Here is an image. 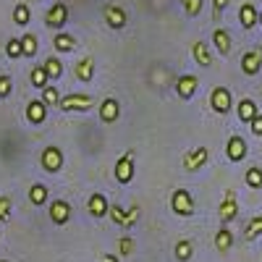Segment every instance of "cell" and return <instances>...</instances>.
I'll return each mask as SVG.
<instances>
[{"mask_svg": "<svg viewBox=\"0 0 262 262\" xmlns=\"http://www.w3.org/2000/svg\"><path fill=\"white\" fill-rule=\"evenodd\" d=\"M42 102H45V105H58L60 102V95H58V90H55V86H45V90H42Z\"/></svg>", "mask_w": 262, "mask_h": 262, "instance_id": "cell-32", "label": "cell"}, {"mask_svg": "<svg viewBox=\"0 0 262 262\" xmlns=\"http://www.w3.org/2000/svg\"><path fill=\"white\" fill-rule=\"evenodd\" d=\"M134 179V149H126L121 160L116 163V181L118 184H128Z\"/></svg>", "mask_w": 262, "mask_h": 262, "instance_id": "cell-3", "label": "cell"}, {"mask_svg": "<svg viewBox=\"0 0 262 262\" xmlns=\"http://www.w3.org/2000/svg\"><path fill=\"white\" fill-rule=\"evenodd\" d=\"M0 262H8V259H0Z\"/></svg>", "mask_w": 262, "mask_h": 262, "instance_id": "cell-44", "label": "cell"}, {"mask_svg": "<svg viewBox=\"0 0 262 262\" xmlns=\"http://www.w3.org/2000/svg\"><path fill=\"white\" fill-rule=\"evenodd\" d=\"M212 45H215V50L221 55H228L231 53V34L226 29H215L212 32Z\"/></svg>", "mask_w": 262, "mask_h": 262, "instance_id": "cell-20", "label": "cell"}, {"mask_svg": "<svg viewBox=\"0 0 262 262\" xmlns=\"http://www.w3.org/2000/svg\"><path fill=\"white\" fill-rule=\"evenodd\" d=\"M95 105V100L90 97V95H66V97H60V102H58V107L60 111H66V113H84V111H90V107Z\"/></svg>", "mask_w": 262, "mask_h": 262, "instance_id": "cell-2", "label": "cell"}, {"mask_svg": "<svg viewBox=\"0 0 262 262\" xmlns=\"http://www.w3.org/2000/svg\"><path fill=\"white\" fill-rule=\"evenodd\" d=\"M207 160H210V149L207 147H196V149H191V152L184 155V170L194 173V170H200Z\"/></svg>", "mask_w": 262, "mask_h": 262, "instance_id": "cell-4", "label": "cell"}, {"mask_svg": "<svg viewBox=\"0 0 262 262\" xmlns=\"http://www.w3.org/2000/svg\"><path fill=\"white\" fill-rule=\"evenodd\" d=\"M107 215H111V221H113L116 226H121V228H123V223H126V210H121L118 205H111Z\"/></svg>", "mask_w": 262, "mask_h": 262, "instance_id": "cell-33", "label": "cell"}, {"mask_svg": "<svg viewBox=\"0 0 262 262\" xmlns=\"http://www.w3.org/2000/svg\"><path fill=\"white\" fill-rule=\"evenodd\" d=\"M191 55H194V60L200 66H210L212 63V53H210V48L205 45V42H194V45H191Z\"/></svg>", "mask_w": 262, "mask_h": 262, "instance_id": "cell-21", "label": "cell"}, {"mask_svg": "<svg viewBox=\"0 0 262 262\" xmlns=\"http://www.w3.org/2000/svg\"><path fill=\"white\" fill-rule=\"evenodd\" d=\"M196 84H200V79H196L194 74H184V76H179V81H176V92H179V97H181V100H191L194 92H196Z\"/></svg>", "mask_w": 262, "mask_h": 262, "instance_id": "cell-14", "label": "cell"}, {"mask_svg": "<svg viewBox=\"0 0 262 262\" xmlns=\"http://www.w3.org/2000/svg\"><path fill=\"white\" fill-rule=\"evenodd\" d=\"M60 165H63V152H60V147H55V144L45 147V152H42V168L50 170V173H58Z\"/></svg>", "mask_w": 262, "mask_h": 262, "instance_id": "cell-8", "label": "cell"}, {"mask_svg": "<svg viewBox=\"0 0 262 262\" xmlns=\"http://www.w3.org/2000/svg\"><path fill=\"white\" fill-rule=\"evenodd\" d=\"M247 186H252V189H262V170H259L257 165H252V168L247 170Z\"/></svg>", "mask_w": 262, "mask_h": 262, "instance_id": "cell-31", "label": "cell"}, {"mask_svg": "<svg viewBox=\"0 0 262 262\" xmlns=\"http://www.w3.org/2000/svg\"><path fill=\"white\" fill-rule=\"evenodd\" d=\"M238 21H242L244 29H252L257 21H259V11L254 8V3H244L242 8H238Z\"/></svg>", "mask_w": 262, "mask_h": 262, "instance_id": "cell-18", "label": "cell"}, {"mask_svg": "<svg viewBox=\"0 0 262 262\" xmlns=\"http://www.w3.org/2000/svg\"><path fill=\"white\" fill-rule=\"evenodd\" d=\"M236 111H238V121H242V123H252V121L259 116L257 102H254V100H249V97H244L242 102H238V105H236Z\"/></svg>", "mask_w": 262, "mask_h": 262, "instance_id": "cell-17", "label": "cell"}, {"mask_svg": "<svg viewBox=\"0 0 262 262\" xmlns=\"http://www.w3.org/2000/svg\"><path fill=\"white\" fill-rule=\"evenodd\" d=\"M139 215H142V207L139 205H131V210L126 212V223H123V228H131L137 221H139Z\"/></svg>", "mask_w": 262, "mask_h": 262, "instance_id": "cell-38", "label": "cell"}, {"mask_svg": "<svg viewBox=\"0 0 262 262\" xmlns=\"http://www.w3.org/2000/svg\"><path fill=\"white\" fill-rule=\"evenodd\" d=\"M228 3H231V0H212V8H215V18L221 16V11H223V8H226Z\"/></svg>", "mask_w": 262, "mask_h": 262, "instance_id": "cell-41", "label": "cell"}, {"mask_svg": "<svg viewBox=\"0 0 262 262\" xmlns=\"http://www.w3.org/2000/svg\"><path fill=\"white\" fill-rule=\"evenodd\" d=\"M226 155H228L231 163H242V160L247 158V142L238 137V134H233V137L228 139V144H226Z\"/></svg>", "mask_w": 262, "mask_h": 262, "instance_id": "cell-11", "label": "cell"}, {"mask_svg": "<svg viewBox=\"0 0 262 262\" xmlns=\"http://www.w3.org/2000/svg\"><path fill=\"white\" fill-rule=\"evenodd\" d=\"M11 90H13L11 76H0V97H8V95H11Z\"/></svg>", "mask_w": 262, "mask_h": 262, "instance_id": "cell-39", "label": "cell"}, {"mask_svg": "<svg viewBox=\"0 0 262 262\" xmlns=\"http://www.w3.org/2000/svg\"><path fill=\"white\" fill-rule=\"evenodd\" d=\"M29 81L37 86V90H45V86H48V74H45V69H42V66H34V69L29 71Z\"/></svg>", "mask_w": 262, "mask_h": 262, "instance_id": "cell-28", "label": "cell"}, {"mask_svg": "<svg viewBox=\"0 0 262 262\" xmlns=\"http://www.w3.org/2000/svg\"><path fill=\"white\" fill-rule=\"evenodd\" d=\"M53 45H55L58 53H71V50L76 48V39H74L71 34H66V32H58L55 39H53Z\"/></svg>", "mask_w": 262, "mask_h": 262, "instance_id": "cell-22", "label": "cell"}, {"mask_svg": "<svg viewBox=\"0 0 262 262\" xmlns=\"http://www.w3.org/2000/svg\"><path fill=\"white\" fill-rule=\"evenodd\" d=\"M42 69H45V74H48V79H60L63 76V63L53 55V58H48L45 60V66H42Z\"/></svg>", "mask_w": 262, "mask_h": 262, "instance_id": "cell-26", "label": "cell"}, {"mask_svg": "<svg viewBox=\"0 0 262 262\" xmlns=\"http://www.w3.org/2000/svg\"><path fill=\"white\" fill-rule=\"evenodd\" d=\"M100 259H102V262H121V257H118V254H102Z\"/></svg>", "mask_w": 262, "mask_h": 262, "instance_id": "cell-42", "label": "cell"}, {"mask_svg": "<svg viewBox=\"0 0 262 262\" xmlns=\"http://www.w3.org/2000/svg\"><path fill=\"white\" fill-rule=\"evenodd\" d=\"M29 202L37 205V207L45 205V202H48V186H45V184H32V186H29Z\"/></svg>", "mask_w": 262, "mask_h": 262, "instance_id": "cell-23", "label": "cell"}, {"mask_svg": "<svg viewBox=\"0 0 262 262\" xmlns=\"http://www.w3.org/2000/svg\"><path fill=\"white\" fill-rule=\"evenodd\" d=\"M236 212H238V205H236V191H233V189H228V191H226V196H223V202H221V207H217V215H221L223 226L233 221Z\"/></svg>", "mask_w": 262, "mask_h": 262, "instance_id": "cell-6", "label": "cell"}, {"mask_svg": "<svg viewBox=\"0 0 262 262\" xmlns=\"http://www.w3.org/2000/svg\"><path fill=\"white\" fill-rule=\"evenodd\" d=\"M69 217H71V205H69V202H66V200L50 202V221H53L55 226L69 223Z\"/></svg>", "mask_w": 262, "mask_h": 262, "instance_id": "cell-13", "label": "cell"}, {"mask_svg": "<svg viewBox=\"0 0 262 262\" xmlns=\"http://www.w3.org/2000/svg\"><path fill=\"white\" fill-rule=\"evenodd\" d=\"M202 3H205V0H184V11H186V16H200Z\"/></svg>", "mask_w": 262, "mask_h": 262, "instance_id": "cell-37", "label": "cell"}, {"mask_svg": "<svg viewBox=\"0 0 262 262\" xmlns=\"http://www.w3.org/2000/svg\"><path fill=\"white\" fill-rule=\"evenodd\" d=\"M66 21H69V8H66L63 3L50 6V11L45 13V24H48V27H53V29L66 27Z\"/></svg>", "mask_w": 262, "mask_h": 262, "instance_id": "cell-12", "label": "cell"}, {"mask_svg": "<svg viewBox=\"0 0 262 262\" xmlns=\"http://www.w3.org/2000/svg\"><path fill=\"white\" fill-rule=\"evenodd\" d=\"M6 55L8 58H21L24 55V50H21V39H8V45H6Z\"/></svg>", "mask_w": 262, "mask_h": 262, "instance_id": "cell-35", "label": "cell"}, {"mask_svg": "<svg viewBox=\"0 0 262 262\" xmlns=\"http://www.w3.org/2000/svg\"><path fill=\"white\" fill-rule=\"evenodd\" d=\"M249 126H252V134H254V137H262V113H259V116H257Z\"/></svg>", "mask_w": 262, "mask_h": 262, "instance_id": "cell-40", "label": "cell"}, {"mask_svg": "<svg viewBox=\"0 0 262 262\" xmlns=\"http://www.w3.org/2000/svg\"><path fill=\"white\" fill-rule=\"evenodd\" d=\"M21 50H24V55H27V58H34V55H37V50H39L37 37H34V34H24V37H21Z\"/></svg>", "mask_w": 262, "mask_h": 262, "instance_id": "cell-27", "label": "cell"}, {"mask_svg": "<svg viewBox=\"0 0 262 262\" xmlns=\"http://www.w3.org/2000/svg\"><path fill=\"white\" fill-rule=\"evenodd\" d=\"M259 69H262V48L247 50V53L242 55V71H244L247 76H254Z\"/></svg>", "mask_w": 262, "mask_h": 262, "instance_id": "cell-9", "label": "cell"}, {"mask_svg": "<svg viewBox=\"0 0 262 262\" xmlns=\"http://www.w3.org/2000/svg\"><path fill=\"white\" fill-rule=\"evenodd\" d=\"M259 27H262V11H259Z\"/></svg>", "mask_w": 262, "mask_h": 262, "instance_id": "cell-43", "label": "cell"}, {"mask_svg": "<svg viewBox=\"0 0 262 262\" xmlns=\"http://www.w3.org/2000/svg\"><path fill=\"white\" fill-rule=\"evenodd\" d=\"M8 217H11V196L3 194L0 196V223H8Z\"/></svg>", "mask_w": 262, "mask_h": 262, "instance_id": "cell-34", "label": "cell"}, {"mask_svg": "<svg viewBox=\"0 0 262 262\" xmlns=\"http://www.w3.org/2000/svg\"><path fill=\"white\" fill-rule=\"evenodd\" d=\"M176 259H181V262H189L191 257H194V244L189 242V238H181V242H176Z\"/></svg>", "mask_w": 262, "mask_h": 262, "instance_id": "cell-25", "label": "cell"}, {"mask_svg": "<svg viewBox=\"0 0 262 262\" xmlns=\"http://www.w3.org/2000/svg\"><path fill=\"white\" fill-rule=\"evenodd\" d=\"M100 118H102L105 123H116V121L121 118V102H118L116 97H105V100L100 102Z\"/></svg>", "mask_w": 262, "mask_h": 262, "instance_id": "cell-10", "label": "cell"}, {"mask_svg": "<svg viewBox=\"0 0 262 262\" xmlns=\"http://www.w3.org/2000/svg\"><path fill=\"white\" fill-rule=\"evenodd\" d=\"M210 105H212L215 113L226 116V113L231 111V92L226 90V86H215L212 95H210Z\"/></svg>", "mask_w": 262, "mask_h": 262, "instance_id": "cell-5", "label": "cell"}, {"mask_svg": "<svg viewBox=\"0 0 262 262\" xmlns=\"http://www.w3.org/2000/svg\"><path fill=\"white\" fill-rule=\"evenodd\" d=\"M29 18H32V13H29V6H27V3H18V6L13 8V21H16L18 27H27Z\"/></svg>", "mask_w": 262, "mask_h": 262, "instance_id": "cell-30", "label": "cell"}, {"mask_svg": "<svg viewBox=\"0 0 262 262\" xmlns=\"http://www.w3.org/2000/svg\"><path fill=\"white\" fill-rule=\"evenodd\" d=\"M244 236L249 238V242H252V238H257V236H262V215H254L252 221L247 223V228H244Z\"/></svg>", "mask_w": 262, "mask_h": 262, "instance_id": "cell-29", "label": "cell"}, {"mask_svg": "<svg viewBox=\"0 0 262 262\" xmlns=\"http://www.w3.org/2000/svg\"><path fill=\"white\" fill-rule=\"evenodd\" d=\"M215 247H217V252H228V249L233 247V233H231L226 226L215 233Z\"/></svg>", "mask_w": 262, "mask_h": 262, "instance_id": "cell-24", "label": "cell"}, {"mask_svg": "<svg viewBox=\"0 0 262 262\" xmlns=\"http://www.w3.org/2000/svg\"><path fill=\"white\" fill-rule=\"evenodd\" d=\"M170 210L181 215V217H191L194 215V200L186 189H176L170 194Z\"/></svg>", "mask_w": 262, "mask_h": 262, "instance_id": "cell-1", "label": "cell"}, {"mask_svg": "<svg viewBox=\"0 0 262 262\" xmlns=\"http://www.w3.org/2000/svg\"><path fill=\"white\" fill-rule=\"evenodd\" d=\"M107 210H111V202L105 200V194H90V200H86V212H90L92 217H102V215H107Z\"/></svg>", "mask_w": 262, "mask_h": 262, "instance_id": "cell-15", "label": "cell"}, {"mask_svg": "<svg viewBox=\"0 0 262 262\" xmlns=\"http://www.w3.org/2000/svg\"><path fill=\"white\" fill-rule=\"evenodd\" d=\"M102 16H105V21H107L111 29H123L126 27V11L121 6H116V3H107L102 8Z\"/></svg>", "mask_w": 262, "mask_h": 262, "instance_id": "cell-7", "label": "cell"}, {"mask_svg": "<svg viewBox=\"0 0 262 262\" xmlns=\"http://www.w3.org/2000/svg\"><path fill=\"white\" fill-rule=\"evenodd\" d=\"M92 76H95V58L86 55L76 63V79L79 81H92Z\"/></svg>", "mask_w": 262, "mask_h": 262, "instance_id": "cell-19", "label": "cell"}, {"mask_svg": "<svg viewBox=\"0 0 262 262\" xmlns=\"http://www.w3.org/2000/svg\"><path fill=\"white\" fill-rule=\"evenodd\" d=\"M118 252H121V257H128L131 252H134V238H131V236H121L118 238Z\"/></svg>", "mask_w": 262, "mask_h": 262, "instance_id": "cell-36", "label": "cell"}, {"mask_svg": "<svg viewBox=\"0 0 262 262\" xmlns=\"http://www.w3.org/2000/svg\"><path fill=\"white\" fill-rule=\"evenodd\" d=\"M45 118H48V105L42 102V100H32L27 105V121L34 123V126H39V123H45Z\"/></svg>", "mask_w": 262, "mask_h": 262, "instance_id": "cell-16", "label": "cell"}]
</instances>
